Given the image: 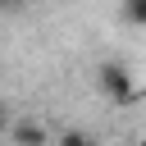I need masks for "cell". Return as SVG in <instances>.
Returning a JSON list of instances; mask_svg holds the SVG:
<instances>
[{
  "mask_svg": "<svg viewBox=\"0 0 146 146\" xmlns=\"http://www.w3.org/2000/svg\"><path fill=\"white\" fill-rule=\"evenodd\" d=\"M96 91H100L110 105H137V100H141V91H137V82H132V68L119 64V59H105V64L96 68Z\"/></svg>",
  "mask_w": 146,
  "mask_h": 146,
  "instance_id": "6da1fadb",
  "label": "cell"
},
{
  "mask_svg": "<svg viewBox=\"0 0 146 146\" xmlns=\"http://www.w3.org/2000/svg\"><path fill=\"white\" fill-rule=\"evenodd\" d=\"M9 132V141L14 146H50V132H46V123L41 119H18L14 128H5Z\"/></svg>",
  "mask_w": 146,
  "mask_h": 146,
  "instance_id": "7a4b0ae2",
  "label": "cell"
},
{
  "mask_svg": "<svg viewBox=\"0 0 146 146\" xmlns=\"http://www.w3.org/2000/svg\"><path fill=\"white\" fill-rule=\"evenodd\" d=\"M50 146H96V137H91V132H82V128H64Z\"/></svg>",
  "mask_w": 146,
  "mask_h": 146,
  "instance_id": "3957f363",
  "label": "cell"
},
{
  "mask_svg": "<svg viewBox=\"0 0 146 146\" xmlns=\"http://www.w3.org/2000/svg\"><path fill=\"white\" fill-rule=\"evenodd\" d=\"M119 9H123V23H132V27H146V0H123Z\"/></svg>",
  "mask_w": 146,
  "mask_h": 146,
  "instance_id": "277c9868",
  "label": "cell"
},
{
  "mask_svg": "<svg viewBox=\"0 0 146 146\" xmlns=\"http://www.w3.org/2000/svg\"><path fill=\"white\" fill-rule=\"evenodd\" d=\"M5 128H9V110H5V100H0V137H5Z\"/></svg>",
  "mask_w": 146,
  "mask_h": 146,
  "instance_id": "5b68a950",
  "label": "cell"
},
{
  "mask_svg": "<svg viewBox=\"0 0 146 146\" xmlns=\"http://www.w3.org/2000/svg\"><path fill=\"white\" fill-rule=\"evenodd\" d=\"M18 5H23V0H0V9H18Z\"/></svg>",
  "mask_w": 146,
  "mask_h": 146,
  "instance_id": "8992f818",
  "label": "cell"
},
{
  "mask_svg": "<svg viewBox=\"0 0 146 146\" xmlns=\"http://www.w3.org/2000/svg\"><path fill=\"white\" fill-rule=\"evenodd\" d=\"M96 146H105V141H96Z\"/></svg>",
  "mask_w": 146,
  "mask_h": 146,
  "instance_id": "52a82bcc",
  "label": "cell"
}]
</instances>
